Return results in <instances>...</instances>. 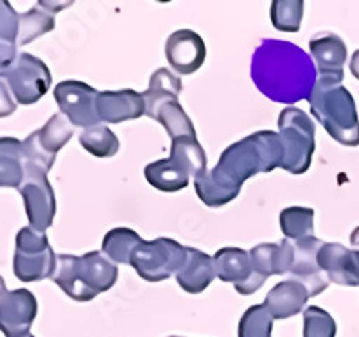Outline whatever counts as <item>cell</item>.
Segmentation results:
<instances>
[{"label": "cell", "instance_id": "33", "mask_svg": "<svg viewBox=\"0 0 359 337\" xmlns=\"http://www.w3.org/2000/svg\"><path fill=\"white\" fill-rule=\"evenodd\" d=\"M271 329L273 316L266 309V305H252L239 321L237 337H271Z\"/></svg>", "mask_w": 359, "mask_h": 337}, {"label": "cell", "instance_id": "18", "mask_svg": "<svg viewBox=\"0 0 359 337\" xmlns=\"http://www.w3.org/2000/svg\"><path fill=\"white\" fill-rule=\"evenodd\" d=\"M311 56L316 61L318 76H343V65L347 61V45L331 31L316 33L309 41Z\"/></svg>", "mask_w": 359, "mask_h": 337}, {"label": "cell", "instance_id": "38", "mask_svg": "<svg viewBox=\"0 0 359 337\" xmlns=\"http://www.w3.org/2000/svg\"><path fill=\"white\" fill-rule=\"evenodd\" d=\"M169 337H178V336H169Z\"/></svg>", "mask_w": 359, "mask_h": 337}, {"label": "cell", "instance_id": "12", "mask_svg": "<svg viewBox=\"0 0 359 337\" xmlns=\"http://www.w3.org/2000/svg\"><path fill=\"white\" fill-rule=\"evenodd\" d=\"M20 194L31 228L45 233L53 226L56 216V198L47 176H25Z\"/></svg>", "mask_w": 359, "mask_h": 337}, {"label": "cell", "instance_id": "27", "mask_svg": "<svg viewBox=\"0 0 359 337\" xmlns=\"http://www.w3.org/2000/svg\"><path fill=\"white\" fill-rule=\"evenodd\" d=\"M151 118L158 121L165 128L171 140L182 139V137H196L194 124H192V121L178 101L163 102L162 106L156 108Z\"/></svg>", "mask_w": 359, "mask_h": 337}, {"label": "cell", "instance_id": "14", "mask_svg": "<svg viewBox=\"0 0 359 337\" xmlns=\"http://www.w3.org/2000/svg\"><path fill=\"white\" fill-rule=\"evenodd\" d=\"M165 57L176 74L189 76L201 69L207 57V47L203 38L192 29H180L165 41Z\"/></svg>", "mask_w": 359, "mask_h": 337}, {"label": "cell", "instance_id": "17", "mask_svg": "<svg viewBox=\"0 0 359 337\" xmlns=\"http://www.w3.org/2000/svg\"><path fill=\"white\" fill-rule=\"evenodd\" d=\"M255 277L264 284L273 275H287L293 268L294 248L290 239L280 240V244H259L250 252Z\"/></svg>", "mask_w": 359, "mask_h": 337}, {"label": "cell", "instance_id": "28", "mask_svg": "<svg viewBox=\"0 0 359 337\" xmlns=\"http://www.w3.org/2000/svg\"><path fill=\"white\" fill-rule=\"evenodd\" d=\"M79 144H81L83 149L88 151L90 155H94L95 158H111V156L117 155L118 147H121L114 131L104 124L83 130L79 133Z\"/></svg>", "mask_w": 359, "mask_h": 337}, {"label": "cell", "instance_id": "26", "mask_svg": "<svg viewBox=\"0 0 359 337\" xmlns=\"http://www.w3.org/2000/svg\"><path fill=\"white\" fill-rule=\"evenodd\" d=\"M142 240V237L135 230H131V228H114L102 239V253L115 264H130L135 248Z\"/></svg>", "mask_w": 359, "mask_h": 337}, {"label": "cell", "instance_id": "25", "mask_svg": "<svg viewBox=\"0 0 359 337\" xmlns=\"http://www.w3.org/2000/svg\"><path fill=\"white\" fill-rule=\"evenodd\" d=\"M0 69H6L18 57V24L20 15L15 13L9 2H0Z\"/></svg>", "mask_w": 359, "mask_h": 337}, {"label": "cell", "instance_id": "8", "mask_svg": "<svg viewBox=\"0 0 359 337\" xmlns=\"http://www.w3.org/2000/svg\"><path fill=\"white\" fill-rule=\"evenodd\" d=\"M0 79L18 104L38 102L49 92L53 83L49 67L27 53L18 54L11 65L0 69Z\"/></svg>", "mask_w": 359, "mask_h": 337}, {"label": "cell", "instance_id": "23", "mask_svg": "<svg viewBox=\"0 0 359 337\" xmlns=\"http://www.w3.org/2000/svg\"><path fill=\"white\" fill-rule=\"evenodd\" d=\"M182 79L168 69H158L153 72L149 79V88L142 92L144 101H146V115L151 118L158 106L168 101H178L182 94Z\"/></svg>", "mask_w": 359, "mask_h": 337}, {"label": "cell", "instance_id": "7", "mask_svg": "<svg viewBox=\"0 0 359 337\" xmlns=\"http://www.w3.org/2000/svg\"><path fill=\"white\" fill-rule=\"evenodd\" d=\"M57 255L50 248L45 233L33 228H22L17 233V249L13 256V273L20 282H40L53 278L56 273Z\"/></svg>", "mask_w": 359, "mask_h": 337}, {"label": "cell", "instance_id": "30", "mask_svg": "<svg viewBox=\"0 0 359 337\" xmlns=\"http://www.w3.org/2000/svg\"><path fill=\"white\" fill-rule=\"evenodd\" d=\"M171 156L187 167V171L194 179L207 172V155L196 137H182L172 140Z\"/></svg>", "mask_w": 359, "mask_h": 337}, {"label": "cell", "instance_id": "35", "mask_svg": "<svg viewBox=\"0 0 359 337\" xmlns=\"http://www.w3.org/2000/svg\"><path fill=\"white\" fill-rule=\"evenodd\" d=\"M351 72L355 79H359V49L351 57Z\"/></svg>", "mask_w": 359, "mask_h": 337}, {"label": "cell", "instance_id": "13", "mask_svg": "<svg viewBox=\"0 0 359 337\" xmlns=\"http://www.w3.org/2000/svg\"><path fill=\"white\" fill-rule=\"evenodd\" d=\"M323 242L316 237H306V239L293 240L294 260L290 275L291 280H297L306 285L309 296H318L323 293L331 282L327 280L325 273L318 264V253Z\"/></svg>", "mask_w": 359, "mask_h": 337}, {"label": "cell", "instance_id": "2", "mask_svg": "<svg viewBox=\"0 0 359 337\" xmlns=\"http://www.w3.org/2000/svg\"><path fill=\"white\" fill-rule=\"evenodd\" d=\"M252 79L275 102L309 101L318 78L313 60L300 47L282 40H262L252 60Z\"/></svg>", "mask_w": 359, "mask_h": 337}, {"label": "cell", "instance_id": "21", "mask_svg": "<svg viewBox=\"0 0 359 337\" xmlns=\"http://www.w3.org/2000/svg\"><path fill=\"white\" fill-rule=\"evenodd\" d=\"M144 176L151 187L162 192L184 191L185 187H189L192 178L187 167L172 156L165 160H156V162L146 165Z\"/></svg>", "mask_w": 359, "mask_h": 337}, {"label": "cell", "instance_id": "32", "mask_svg": "<svg viewBox=\"0 0 359 337\" xmlns=\"http://www.w3.org/2000/svg\"><path fill=\"white\" fill-rule=\"evenodd\" d=\"M269 17L273 27L282 33H298L304 17V0H273Z\"/></svg>", "mask_w": 359, "mask_h": 337}, {"label": "cell", "instance_id": "24", "mask_svg": "<svg viewBox=\"0 0 359 337\" xmlns=\"http://www.w3.org/2000/svg\"><path fill=\"white\" fill-rule=\"evenodd\" d=\"M36 140L38 146L50 156H56V153L60 149L69 144V140L72 139L74 135V126L72 122L65 117L63 114H56L45 122V126L40 128L38 131L31 133Z\"/></svg>", "mask_w": 359, "mask_h": 337}, {"label": "cell", "instance_id": "15", "mask_svg": "<svg viewBox=\"0 0 359 337\" xmlns=\"http://www.w3.org/2000/svg\"><path fill=\"white\" fill-rule=\"evenodd\" d=\"M318 264L331 284L345 287L359 285V252L338 242H323L318 253Z\"/></svg>", "mask_w": 359, "mask_h": 337}, {"label": "cell", "instance_id": "6", "mask_svg": "<svg viewBox=\"0 0 359 337\" xmlns=\"http://www.w3.org/2000/svg\"><path fill=\"white\" fill-rule=\"evenodd\" d=\"M187 248L175 239L158 237L155 240H142L131 255L130 266L142 280L162 282L184 268Z\"/></svg>", "mask_w": 359, "mask_h": 337}, {"label": "cell", "instance_id": "36", "mask_svg": "<svg viewBox=\"0 0 359 337\" xmlns=\"http://www.w3.org/2000/svg\"><path fill=\"white\" fill-rule=\"evenodd\" d=\"M351 242H352V246H355V248H359V226L355 228L354 232L351 233Z\"/></svg>", "mask_w": 359, "mask_h": 337}, {"label": "cell", "instance_id": "19", "mask_svg": "<svg viewBox=\"0 0 359 337\" xmlns=\"http://www.w3.org/2000/svg\"><path fill=\"white\" fill-rule=\"evenodd\" d=\"M309 298L306 285L297 280H284L266 294L264 305L273 319H287L302 312Z\"/></svg>", "mask_w": 359, "mask_h": 337}, {"label": "cell", "instance_id": "34", "mask_svg": "<svg viewBox=\"0 0 359 337\" xmlns=\"http://www.w3.org/2000/svg\"><path fill=\"white\" fill-rule=\"evenodd\" d=\"M338 326L327 310L320 307H307L304 310V337H336Z\"/></svg>", "mask_w": 359, "mask_h": 337}, {"label": "cell", "instance_id": "5", "mask_svg": "<svg viewBox=\"0 0 359 337\" xmlns=\"http://www.w3.org/2000/svg\"><path fill=\"white\" fill-rule=\"evenodd\" d=\"M278 135L284 146L282 169L291 174L309 171L314 153V122L300 108L287 106L278 117Z\"/></svg>", "mask_w": 359, "mask_h": 337}, {"label": "cell", "instance_id": "16", "mask_svg": "<svg viewBox=\"0 0 359 337\" xmlns=\"http://www.w3.org/2000/svg\"><path fill=\"white\" fill-rule=\"evenodd\" d=\"M97 115L101 122L121 124L124 121H133L146 115V101L142 94L135 90H117V92H99Z\"/></svg>", "mask_w": 359, "mask_h": 337}, {"label": "cell", "instance_id": "22", "mask_svg": "<svg viewBox=\"0 0 359 337\" xmlns=\"http://www.w3.org/2000/svg\"><path fill=\"white\" fill-rule=\"evenodd\" d=\"M25 181V162L22 142L13 137L0 139V187L18 188Z\"/></svg>", "mask_w": 359, "mask_h": 337}, {"label": "cell", "instance_id": "29", "mask_svg": "<svg viewBox=\"0 0 359 337\" xmlns=\"http://www.w3.org/2000/svg\"><path fill=\"white\" fill-rule=\"evenodd\" d=\"M280 230L290 240H300L313 237L314 232V210L306 207L284 208L278 216Z\"/></svg>", "mask_w": 359, "mask_h": 337}, {"label": "cell", "instance_id": "31", "mask_svg": "<svg viewBox=\"0 0 359 337\" xmlns=\"http://www.w3.org/2000/svg\"><path fill=\"white\" fill-rule=\"evenodd\" d=\"M53 11H45L41 6H34L27 13L20 15V24H18V45H27L36 38L54 31V15Z\"/></svg>", "mask_w": 359, "mask_h": 337}, {"label": "cell", "instance_id": "3", "mask_svg": "<svg viewBox=\"0 0 359 337\" xmlns=\"http://www.w3.org/2000/svg\"><path fill=\"white\" fill-rule=\"evenodd\" d=\"M343 83V76H318L309 99L311 114L341 146H359V118L355 101Z\"/></svg>", "mask_w": 359, "mask_h": 337}, {"label": "cell", "instance_id": "4", "mask_svg": "<svg viewBox=\"0 0 359 337\" xmlns=\"http://www.w3.org/2000/svg\"><path fill=\"white\" fill-rule=\"evenodd\" d=\"M118 269L102 252H90L83 256L57 255L53 280L74 301H90L115 285Z\"/></svg>", "mask_w": 359, "mask_h": 337}, {"label": "cell", "instance_id": "9", "mask_svg": "<svg viewBox=\"0 0 359 337\" xmlns=\"http://www.w3.org/2000/svg\"><path fill=\"white\" fill-rule=\"evenodd\" d=\"M97 95L94 86L83 81H62L54 88V99L62 114L72 122V126H97L101 118L97 115Z\"/></svg>", "mask_w": 359, "mask_h": 337}, {"label": "cell", "instance_id": "20", "mask_svg": "<svg viewBox=\"0 0 359 337\" xmlns=\"http://www.w3.org/2000/svg\"><path fill=\"white\" fill-rule=\"evenodd\" d=\"M214 259L196 248H187V260L184 268L176 273V282L185 293L200 294L216 278Z\"/></svg>", "mask_w": 359, "mask_h": 337}, {"label": "cell", "instance_id": "37", "mask_svg": "<svg viewBox=\"0 0 359 337\" xmlns=\"http://www.w3.org/2000/svg\"><path fill=\"white\" fill-rule=\"evenodd\" d=\"M25 337H36V336H33V333H29V336H25Z\"/></svg>", "mask_w": 359, "mask_h": 337}, {"label": "cell", "instance_id": "1", "mask_svg": "<svg viewBox=\"0 0 359 337\" xmlns=\"http://www.w3.org/2000/svg\"><path fill=\"white\" fill-rule=\"evenodd\" d=\"M284 146L275 131H257L232 144L221 153L212 171L194 179L198 198L210 208L223 207L239 195L241 185L259 172H271L282 165Z\"/></svg>", "mask_w": 359, "mask_h": 337}, {"label": "cell", "instance_id": "11", "mask_svg": "<svg viewBox=\"0 0 359 337\" xmlns=\"http://www.w3.org/2000/svg\"><path fill=\"white\" fill-rule=\"evenodd\" d=\"M212 259L217 278L226 284H233L237 293L243 296L257 293L264 285L255 277L250 252L241 248H223L216 252Z\"/></svg>", "mask_w": 359, "mask_h": 337}, {"label": "cell", "instance_id": "10", "mask_svg": "<svg viewBox=\"0 0 359 337\" xmlns=\"http://www.w3.org/2000/svg\"><path fill=\"white\" fill-rule=\"evenodd\" d=\"M38 301L27 289L8 291L0 280V329L6 337H25L36 319Z\"/></svg>", "mask_w": 359, "mask_h": 337}]
</instances>
